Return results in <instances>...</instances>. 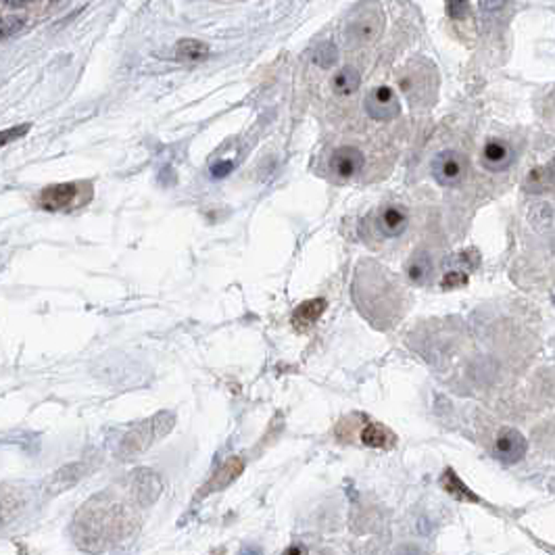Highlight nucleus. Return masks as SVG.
Here are the masks:
<instances>
[{
    "instance_id": "nucleus-1",
    "label": "nucleus",
    "mask_w": 555,
    "mask_h": 555,
    "mask_svg": "<svg viewBox=\"0 0 555 555\" xmlns=\"http://www.w3.org/2000/svg\"><path fill=\"white\" fill-rule=\"evenodd\" d=\"M129 518L121 505L107 493L86 501L74 516L72 536L76 545L88 553H103L109 545L127 534Z\"/></svg>"
},
{
    "instance_id": "nucleus-2",
    "label": "nucleus",
    "mask_w": 555,
    "mask_h": 555,
    "mask_svg": "<svg viewBox=\"0 0 555 555\" xmlns=\"http://www.w3.org/2000/svg\"><path fill=\"white\" fill-rule=\"evenodd\" d=\"M129 491H132V497L138 505L151 507L153 503H157V499L163 493V480L155 470L140 468V470H136L129 478Z\"/></svg>"
},
{
    "instance_id": "nucleus-3",
    "label": "nucleus",
    "mask_w": 555,
    "mask_h": 555,
    "mask_svg": "<svg viewBox=\"0 0 555 555\" xmlns=\"http://www.w3.org/2000/svg\"><path fill=\"white\" fill-rule=\"evenodd\" d=\"M157 439L155 434V428H153V420H145L140 424H136L132 430H127L117 447V457L121 461H127V459H134L138 455H143Z\"/></svg>"
},
{
    "instance_id": "nucleus-4",
    "label": "nucleus",
    "mask_w": 555,
    "mask_h": 555,
    "mask_svg": "<svg viewBox=\"0 0 555 555\" xmlns=\"http://www.w3.org/2000/svg\"><path fill=\"white\" fill-rule=\"evenodd\" d=\"M468 171V159L457 151H443L432 161V176L443 186H455L463 182Z\"/></svg>"
},
{
    "instance_id": "nucleus-5",
    "label": "nucleus",
    "mask_w": 555,
    "mask_h": 555,
    "mask_svg": "<svg viewBox=\"0 0 555 555\" xmlns=\"http://www.w3.org/2000/svg\"><path fill=\"white\" fill-rule=\"evenodd\" d=\"M88 474V463L86 461H72V463H65L61 465L56 472H52L48 478H46V484H44V491L46 495H61L69 489H74L76 484Z\"/></svg>"
},
{
    "instance_id": "nucleus-6",
    "label": "nucleus",
    "mask_w": 555,
    "mask_h": 555,
    "mask_svg": "<svg viewBox=\"0 0 555 555\" xmlns=\"http://www.w3.org/2000/svg\"><path fill=\"white\" fill-rule=\"evenodd\" d=\"M366 111L370 113V117L378 121H388L401 113V103L392 88L378 86L366 96Z\"/></svg>"
},
{
    "instance_id": "nucleus-7",
    "label": "nucleus",
    "mask_w": 555,
    "mask_h": 555,
    "mask_svg": "<svg viewBox=\"0 0 555 555\" xmlns=\"http://www.w3.org/2000/svg\"><path fill=\"white\" fill-rule=\"evenodd\" d=\"M242 472H244V461H242V457H236V455H234V457L226 459V461L216 470V474L202 484V489H200V493H198V499H202V497H207V495H211V493H218V491H224L226 487H230V484H232Z\"/></svg>"
},
{
    "instance_id": "nucleus-8",
    "label": "nucleus",
    "mask_w": 555,
    "mask_h": 555,
    "mask_svg": "<svg viewBox=\"0 0 555 555\" xmlns=\"http://www.w3.org/2000/svg\"><path fill=\"white\" fill-rule=\"evenodd\" d=\"M526 449H528V443L520 430H516V428L499 430L497 441H495V453L501 461L516 463L526 455Z\"/></svg>"
},
{
    "instance_id": "nucleus-9",
    "label": "nucleus",
    "mask_w": 555,
    "mask_h": 555,
    "mask_svg": "<svg viewBox=\"0 0 555 555\" xmlns=\"http://www.w3.org/2000/svg\"><path fill=\"white\" fill-rule=\"evenodd\" d=\"M330 165L338 178L351 180L355 176H359V171L366 165V159H364V153L355 147H340L332 153Z\"/></svg>"
},
{
    "instance_id": "nucleus-10",
    "label": "nucleus",
    "mask_w": 555,
    "mask_h": 555,
    "mask_svg": "<svg viewBox=\"0 0 555 555\" xmlns=\"http://www.w3.org/2000/svg\"><path fill=\"white\" fill-rule=\"evenodd\" d=\"M78 190L80 186L74 184V182H67V184H54V186H48L42 190L40 194V202L44 209L48 211H61L65 207H69L74 202V198L78 196Z\"/></svg>"
},
{
    "instance_id": "nucleus-11",
    "label": "nucleus",
    "mask_w": 555,
    "mask_h": 555,
    "mask_svg": "<svg viewBox=\"0 0 555 555\" xmlns=\"http://www.w3.org/2000/svg\"><path fill=\"white\" fill-rule=\"evenodd\" d=\"M384 28V17L380 11H376L374 15L372 13H364L362 17H357L351 28H349V36L355 40V42H374L380 32Z\"/></svg>"
},
{
    "instance_id": "nucleus-12",
    "label": "nucleus",
    "mask_w": 555,
    "mask_h": 555,
    "mask_svg": "<svg viewBox=\"0 0 555 555\" xmlns=\"http://www.w3.org/2000/svg\"><path fill=\"white\" fill-rule=\"evenodd\" d=\"M482 161H484V167L487 169L501 171V169L512 165L514 151L510 149V145H505L501 140H491V143H487V147H484V151H482Z\"/></svg>"
},
{
    "instance_id": "nucleus-13",
    "label": "nucleus",
    "mask_w": 555,
    "mask_h": 555,
    "mask_svg": "<svg viewBox=\"0 0 555 555\" xmlns=\"http://www.w3.org/2000/svg\"><path fill=\"white\" fill-rule=\"evenodd\" d=\"M324 311H326V301L324 299H309V301L301 303L295 309V313H293V326L297 330H307V328H311L322 317Z\"/></svg>"
},
{
    "instance_id": "nucleus-14",
    "label": "nucleus",
    "mask_w": 555,
    "mask_h": 555,
    "mask_svg": "<svg viewBox=\"0 0 555 555\" xmlns=\"http://www.w3.org/2000/svg\"><path fill=\"white\" fill-rule=\"evenodd\" d=\"M359 84H362V76L355 67L346 65L342 69L334 74L332 78V90L338 94V96H351L359 90Z\"/></svg>"
},
{
    "instance_id": "nucleus-15",
    "label": "nucleus",
    "mask_w": 555,
    "mask_h": 555,
    "mask_svg": "<svg viewBox=\"0 0 555 555\" xmlns=\"http://www.w3.org/2000/svg\"><path fill=\"white\" fill-rule=\"evenodd\" d=\"M362 443L368 445V447H376V449H388V447H392L397 443V437L384 424L370 422L362 430Z\"/></svg>"
},
{
    "instance_id": "nucleus-16",
    "label": "nucleus",
    "mask_w": 555,
    "mask_h": 555,
    "mask_svg": "<svg viewBox=\"0 0 555 555\" xmlns=\"http://www.w3.org/2000/svg\"><path fill=\"white\" fill-rule=\"evenodd\" d=\"M441 484H443V489L455 497L457 501H463V503H480V497L476 493H472V489H468L465 484L461 482V478L451 470L447 468L441 476Z\"/></svg>"
},
{
    "instance_id": "nucleus-17",
    "label": "nucleus",
    "mask_w": 555,
    "mask_h": 555,
    "mask_svg": "<svg viewBox=\"0 0 555 555\" xmlns=\"http://www.w3.org/2000/svg\"><path fill=\"white\" fill-rule=\"evenodd\" d=\"M432 275V259L428 253H415L407 263V278L413 284H426Z\"/></svg>"
},
{
    "instance_id": "nucleus-18",
    "label": "nucleus",
    "mask_w": 555,
    "mask_h": 555,
    "mask_svg": "<svg viewBox=\"0 0 555 555\" xmlns=\"http://www.w3.org/2000/svg\"><path fill=\"white\" fill-rule=\"evenodd\" d=\"M176 56L180 61H186V63H196V61H202V59L209 56V46L200 40L186 38V40H180L176 44Z\"/></svg>"
},
{
    "instance_id": "nucleus-19",
    "label": "nucleus",
    "mask_w": 555,
    "mask_h": 555,
    "mask_svg": "<svg viewBox=\"0 0 555 555\" xmlns=\"http://www.w3.org/2000/svg\"><path fill=\"white\" fill-rule=\"evenodd\" d=\"M407 228V216L399 207H386L380 216V230L386 236H399Z\"/></svg>"
},
{
    "instance_id": "nucleus-20",
    "label": "nucleus",
    "mask_w": 555,
    "mask_h": 555,
    "mask_svg": "<svg viewBox=\"0 0 555 555\" xmlns=\"http://www.w3.org/2000/svg\"><path fill=\"white\" fill-rule=\"evenodd\" d=\"M151 420H153V428H155L157 439H163V437H167V434L171 432V428L176 426V413L163 409V411H157Z\"/></svg>"
},
{
    "instance_id": "nucleus-21",
    "label": "nucleus",
    "mask_w": 555,
    "mask_h": 555,
    "mask_svg": "<svg viewBox=\"0 0 555 555\" xmlns=\"http://www.w3.org/2000/svg\"><path fill=\"white\" fill-rule=\"evenodd\" d=\"M451 263H455V269H461V271H465V269H474V267H478V263H480V255H478V251L468 249V251H461V253H457L455 257H451Z\"/></svg>"
},
{
    "instance_id": "nucleus-22",
    "label": "nucleus",
    "mask_w": 555,
    "mask_h": 555,
    "mask_svg": "<svg viewBox=\"0 0 555 555\" xmlns=\"http://www.w3.org/2000/svg\"><path fill=\"white\" fill-rule=\"evenodd\" d=\"M25 19L21 15H7L0 19V40H5L13 34H17L21 28H23Z\"/></svg>"
},
{
    "instance_id": "nucleus-23",
    "label": "nucleus",
    "mask_w": 555,
    "mask_h": 555,
    "mask_svg": "<svg viewBox=\"0 0 555 555\" xmlns=\"http://www.w3.org/2000/svg\"><path fill=\"white\" fill-rule=\"evenodd\" d=\"M313 61L320 65V67H330L338 61V50L334 48V44H322L315 54H313Z\"/></svg>"
},
{
    "instance_id": "nucleus-24",
    "label": "nucleus",
    "mask_w": 555,
    "mask_h": 555,
    "mask_svg": "<svg viewBox=\"0 0 555 555\" xmlns=\"http://www.w3.org/2000/svg\"><path fill=\"white\" fill-rule=\"evenodd\" d=\"M447 15L461 21L470 15V0H447Z\"/></svg>"
},
{
    "instance_id": "nucleus-25",
    "label": "nucleus",
    "mask_w": 555,
    "mask_h": 555,
    "mask_svg": "<svg viewBox=\"0 0 555 555\" xmlns=\"http://www.w3.org/2000/svg\"><path fill=\"white\" fill-rule=\"evenodd\" d=\"M468 271H461V269H449L443 278V289H459V286H465L468 284Z\"/></svg>"
},
{
    "instance_id": "nucleus-26",
    "label": "nucleus",
    "mask_w": 555,
    "mask_h": 555,
    "mask_svg": "<svg viewBox=\"0 0 555 555\" xmlns=\"http://www.w3.org/2000/svg\"><path fill=\"white\" fill-rule=\"evenodd\" d=\"M28 129H30V125H28V123L17 125V127L3 129V132H0V147H7L9 143L17 140V138H21V136H25V134H28Z\"/></svg>"
},
{
    "instance_id": "nucleus-27",
    "label": "nucleus",
    "mask_w": 555,
    "mask_h": 555,
    "mask_svg": "<svg viewBox=\"0 0 555 555\" xmlns=\"http://www.w3.org/2000/svg\"><path fill=\"white\" fill-rule=\"evenodd\" d=\"M507 3H510V0H480V9L484 13H495L499 9H503Z\"/></svg>"
},
{
    "instance_id": "nucleus-28",
    "label": "nucleus",
    "mask_w": 555,
    "mask_h": 555,
    "mask_svg": "<svg viewBox=\"0 0 555 555\" xmlns=\"http://www.w3.org/2000/svg\"><path fill=\"white\" fill-rule=\"evenodd\" d=\"M541 171H543V178H545L547 186H549V184H555V157H553L545 167H541Z\"/></svg>"
},
{
    "instance_id": "nucleus-29",
    "label": "nucleus",
    "mask_w": 555,
    "mask_h": 555,
    "mask_svg": "<svg viewBox=\"0 0 555 555\" xmlns=\"http://www.w3.org/2000/svg\"><path fill=\"white\" fill-rule=\"evenodd\" d=\"M232 167H234V163H232V161H224V163L213 165L211 174H213L216 178H224V176H228V174L232 171Z\"/></svg>"
},
{
    "instance_id": "nucleus-30",
    "label": "nucleus",
    "mask_w": 555,
    "mask_h": 555,
    "mask_svg": "<svg viewBox=\"0 0 555 555\" xmlns=\"http://www.w3.org/2000/svg\"><path fill=\"white\" fill-rule=\"evenodd\" d=\"M399 555H426L418 545H403L399 549Z\"/></svg>"
},
{
    "instance_id": "nucleus-31",
    "label": "nucleus",
    "mask_w": 555,
    "mask_h": 555,
    "mask_svg": "<svg viewBox=\"0 0 555 555\" xmlns=\"http://www.w3.org/2000/svg\"><path fill=\"white\" fill-rule=\"evenodd\" d=\"M282 555H307V549H305L303 545H299V543H297V545H291V547H289V549H286Z\"/></svg>"
},
{
    "instance_id": "nucleus-32",
    "label": "nucleus",
    "mask_w": 555,
    "mask_h": 555,
    "mask_svg": "<svg viewBox=\"0 0 555 555\" xmlns=\"http://www.w3.org/2000/svg\"><path fill=\"white\" fill-rule=\"evenodd\" d=\"M238 555H261V549H259V547H253V545H251V547H244V549H242V551H240Z\"/></svg>"
},
{
    "instance_id": "nucleus-33",
    "label": "nucleus",
    "mask_w": 555,
    "mask_h": 555,
    "mask_svg": "<svg viewBox=\"0 0 555 555\" xmlns=\"http://www.w3.org/2000/svg\"><path fill=\"white\" fill-rule=\"evenodd\" d=\"M7 3H11V5H23V3H28V0H7Z\"/></svg>"
}]
</instances>
